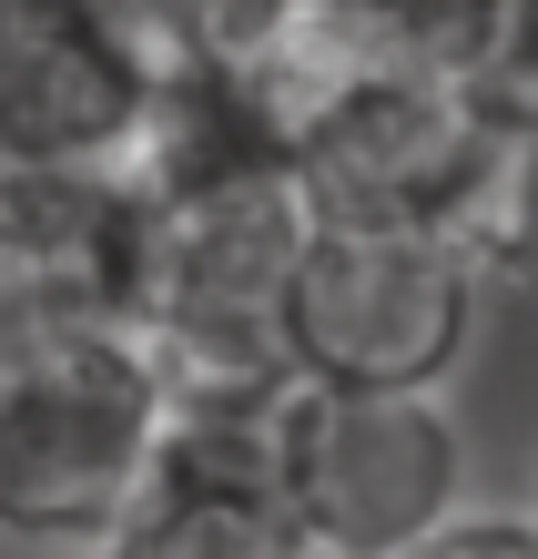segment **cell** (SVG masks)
Instances as JSON below:
<instances>
[{
    "instance_id": "cell-1",
    "label": "cell",
    "mask_w": 538,
    "mask_h": 559,
    "mask_svg": "<svg viewBox=\"0 0 538 559\" xmlns=\"http://www.w3.org/2000/svg\"><path fill=\"white\" fill-rule=\"evenodd\" d=\"M163 417L174 397L132 325H82L0 356V549L82 559L143 488Z\"/></svg>"
},
{
    "instance_id": "cell-2",
    "label": "cell",
    "mask_w": 538,
    "mask_h": 559,
    "mask_svg": "<svg viewBox=\"0 0 538 559\" xmlns=\"http://www.w3.org/2000/svg\"><path fill=\"white\" fill-rule=\"evenodd\" d=\"M478 316L488 285L447 235L315 214L275 295V346L306 386H447L478 346Z\"/></svg>"
},
{
    "instance_id": "cell-3",
    "label": "cell",
    "mask_w": 538,
    "mask_h": 559,
    "mask_svg": "<svg viewBox=\"0 0 538 559\" xmlns=\"http://www.w3.org/2000/svg\"><path fill=\"white\" fill-rule=\"evenodd\" d=\"M285 509L315 559H407L467 509V438L437 386H306L264 407Z\"/></svg>"
},
{
    "instance_id": "cell-4",
    "label": "cell",
    "mask_w": 538,
    "mask_h": 559,
    "mask_svg": "<svg viewBox=\"0 0 538 559\" xmlns=\"http://www.w3.org/2000/svg\"><path fill=\"white\" fill-rule=\"evenodd\" d=\"M143 193L122 163H0V356L132 325Z\"/></svg>"
},
{
    "instance_id": "cell-5",
    "label": "cell",
    "mask_w": 538,
    "mask_h": 559,
    "mask_svg": "<svg viewBox=\"0 0 538 559\" xmlns=\"http://www.w3.org/2000/svg\"><path fill=\"white\" fill-rule=\"evenodd\" d=\"M153 92L122 0H0V163H132Z\"/></svg>"
},
{
    "instance_id": "cell-6",
    "label": "cell",
    "mask_w": 538,
    "mask_h": 559,
    "mask_svg": "<svg viewBox=\"0 0 538 559\" xmlns=\"http://www.w3.org/2000/svg\"><path fill=\"white\" fill-rule=\"evenodd\" d=\"M82 559H315L264 448V407H174L143 488Z\"/></svg>"
},
{
    "instance_id": "cell-7",
    "label": "cell",
    "mask_w": 538,
    "mask_h": 559,
    "mask_svg": "<svg viewBox=\"0 0 538 559\" xmlns=\"http://www.w3.org/2000/svg\"><path fill=\"white\" fill-rule=\"evenodd\" d=\"M498 0H295L285 11V61L306 72H488Z\"/></svg>"
},
{
    "instance_id": "cell-8",
    "label": "cell",
    "mask_w": 538,
    "mask_h": 559,
    "mask_svg": "<svg viewBox=\"0 0 538 559\" xmlns=\"http://www.w3.org/2000/svg\"><path fill=\"white\" fill-rule=\"evenodd\" d=\"M437 235L478 265L488 295L538 275V112H518V103L488 112V143H478V163H467V183H457V204H447Z\"/></svg>"
},
{
    "instance_id": "cell-9",
    "label": "cell",
    "mask_w": 538,
    "mask_h": 559,
    "mask_svg": "<svg viewBox=\"0 0 538 559\" xmlns=\"http://www.w3.org/2000/svg\"><path fill=\"white\" fill-rule=\"evenodd\" d=\"M295 0H122V21L153 41V61H254L285 41Z\"/></svg>"
},
{
    "instance_id": "cell-10",
    "label": "cell",
    "mask_w": 538,
    "mask_h": 559,
    "mask_svg": "<svg viewBox=\"0 0 538 559\" xmlns=\"http://www.w3.org/2000/svg\"><path fill=\"white\" fill-rule=\"evenodd\" d=\"M407 559H538V509H457Z\"/></svg>"
},
{
    "instance_id": "cell-11",
    "label": "cell",
    "mask_w": 538,
    "mask_h": 559,
    "mask_svg": "<svg viewBox=\"0 0 538 559\" xmlns=\"http://www.w3.org/2000/svg\"><path fill=\"white\" fill-rule=\"evenodd\" d=\"M498 103L538 112V0H498V31H488V72H478Z\"/></svg>"
}]
</instances>
